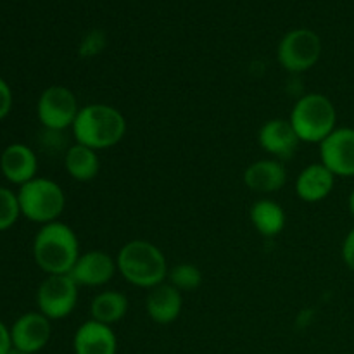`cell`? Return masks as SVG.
Returning a JSON list of instances; mask_svg holds the SVG:
<instances>
[{
	"label": "cell",
	"mask_w": 354,
	"mask_h": 354,
	"mask_svg": "<svg viewBox=\"0 0 354 354\" xmlns=\"http://www.w3.org/2000/svg\"><path fill=\"white\" fill-rule=\"evenodd\" d=\"M335 185V175L322 162H311L297 175L294 189L304 203H320L327 199Z\"/></svg>",
	"instance_id": "cell-16"
},
{
	"label": "cell",
	"mask_w": 354,
	"mask_h": 354,
	"mask_svg": "<svg viewBox=\"0 0 354 354\" xmlns=\"http://www.w3.org/2000/svg\"><path fill=\"white\" fill-rule=\"evenodd\" d=\"M183 308V294L171 283L165 282L149 290L145 299V311L158 325H169L178 320Z\"/></svg>",
	"instance_id": "cell-15"
},
{
	"label": "cell",
	"mask_w": 354,
	"mask_h": 354,
	"mask_svg": "<svg viewBox=\"0 0 354 354\" xmlns=\"http://www.w3.org/2000/svg\"><path fill=\"white\" fill-rule=\"evenodd\" d=\"M289 121L301 142L320 145L337 128V111L324 93H306L294 104Z\"/></svg>",
	"instance_id": "cell-4"
},
{
	"label": "cell",
	"mask_w": 354,
	"mask_h": 354,
	"mask_svg": "<svg viewBox=\"0 0 354 354\" xmlns=\"http://www.w3.org/2000/svg\"><path fill=\"white\" fill-rule=\"evenodd\" d=\"M342 261L351 272H354V228L349 230V234L344 237L342 242Z\"/></svg>",
	"instance_id": "cell-25"
},
{
	"label": "cell",
	"mask_w": 354,
	"mask_h": 354,
	"mask_svg": "<svg viewBox=\"0 0 354 354\" xmlns=\"http://www.w3.org/2000/svg\"><path fill=\"white\" fill-rule=\"evenodd\" d=\"M21 216L38 225L59 221L66 209V194L57 182L37 176L19 187L17 192Z\"/></svg>",
	"instance_id": "cell-5"
},
{
	"label": "cell",
	"mask_w": 354,
	"mask_h": 354,
	"mask_svg": "<svg viewBox=\"0 0 354 354\" xmlns=\"http://www.w3.org/2000/svg\"><path fill=\"white\" fill-rule=\"evenodd\" d=\"M107 37L102 30H92L82 38L78 45V55L83 59H92L106 48Z\"/></svg>",
	"instance_id": "cell-23"
},
{
	"label": "cell",
	"mask_w": 354,
	"mask_h": 354,
	"mask_svg": "<svg viewBox=\"0 0 354 354\" xmlns=\"http://www.w3.org/2000/svg\"><path fill=\"white\" fill-rule=\"evenodd\" d=\"M76 232L62 221L41 225L33 239V258L47 275H69L80 258Z\"/></svg>",
	"instance_id": "cell-1"
},
{
	"label": "cell",
	"mask_w": 354,
	"mask_h": 354,
	"mask_svg": "<svg viewBox=\"0 0 354 354\" xmlns=\"http://www.w3.org/2000/svg\"><path fill=\"white\" fill-rule=\"evenodd\" d=\"M258 142L266 154L279 161L292 158L297 145L301 144L290 121L282 120V118H275V120H268L266 123H263L258 131Z\"/></svg>",
	"instance_id": "cell-12"
},
{
	"label": "cell",
	"mask_w": 354,
	"mask_h": 354,
	"mask_svg": "<svg viewBox=\"0 0 354 354\" xmlns=\"http://www.w3.org/2000/svg\"><path fill=\"white\" fill-rule=\"evenodd\" d=\"M52 337V322L40 311H30L17 318L10 327L12 348L35 354L45 348Z\"/></svg>",
	"instance_id": "cell-10"
},
{
	"label": "cell",
	"mask_w": 354,
	"mask_h": 354,
	"mask_svg": "<svg viewBox=\"0 0 354 354\" xmlns=\"http://www.w3.org/2000/svg\"><path fill=\"white\" fill-rule=\"evenodd\" d=\"M249 220L261 237L272 239L286 228V211L277 201L259 199L249 209Z\"/></svg>",
	"instance_id": "cell-18"
},
{
	"label": "cell",
	"mask_w": 354,
	"mask_h": 354,
	"mask_svg": "<svg viewBox=\"0 0 354 354\" xmlns=\"http://www.w3.org/2000/svg\"><path fill=\"white\" fill-rule=\"evenodd\" d=\"M64 166L68 175L71 176L76 182H92L97 178L100 171V159L97 151L93 149L85 147L82 144L71 145V147L66 151L64 156Z\"/></svg>",
	"instance_id": "cell-19"
},
{
	"label": "cell",
	"mask_w": 354,
	"mask_h": 354,
	"mask_svg": "<svg viewBox=\"0 0 354 354\" xmlns=\"http://www.w3.org/2000/svg\"><path fill=\"white\" fill-rule=\"evenodd\" d=\"M244 183L256 194L279 192L287 183V169L279 159H259L248 166L244 171Z\"/></svg>",
	"instance_id": "cell-17"
},
{
	"label": "cell",
	"mask_w": 354,
	"mask_h": 354,
	"mask_svg": "<svg viewBox=\"0 0 354 354\" xmlns=\"http://www.w3.org/2000/svg\"><path fill=\"white\" fill-rule=\"evenodd\" d=\"M80 109L76 95L73 90L62 85H52L41 92L37 102L38 121L45 130L59 133L73 128Z\"/></svg>",
	"instance_id": "cell-7"
},
{
	"label": "cell",
	"mask_w": 354,
	"mask_h": 354,
	"mask_svg": "<svg viewBox=\"0 0 354 354\" xmlns=\"http://www.w3.org/2000/svg\"><path fill=\"white\" fill-rule=\"evenodd\" d=\"M168 283H171L175 289H178L180 292H194V290L199 289L204 282L203 272L197 268L196 265H190V263H180L175 265L173 268H169L168 272Z\"/></svg>",
	"instance_id": "cell-21"
},
{
	"label": "cell",
	"mask_w": 354,
	"mask_h": 354,
	"mask_svg": "<svg viewBox=\"0 0 354 354\" xmlns=\"http://www.w3.org/2000/svg\"><path fill=\"white\" fill-rule=\"evenodd\" d=\"M118 272L130 286L154 289L168 280L169 266L161 249L149 241H130L116 256Z\"/></svg>",
	"instance_id": "cell-3"
},
{
	"label": "cell",
	"mask_w": 354,
	"mask_h": 354,
	"mask_svg": "<svg viewBox=\"0 0 354 354\" xmlns=\"http://www.w3.org/2000/svg\"><path fill=\"white\" fill-rule=\"evenodd\" d=\"M320 162L335 176H354V128H335L322 142Z\"/></svg>",
	"instance_id": "cell-9"
},
{
	"label": "cell",
	"mask_w": 354,
	"mask_h": 354,
	"mask_svg": "<svg viewBox=\"0 0 354 354\" xmlns=\"http://www.w3.org/2000/svg\"><path fill=\"white\" fill-rule=\"evenodd\" d=\"M12 349V341H10V328L6 327L0 320V354H7Z\"/></svg>",
	"instance_id": "cell-26"
},
{
	"label": "cell",
	"mask_w": 354,
	"mask_h": 354,
	"mask_svg": "<svg viewBox=\"0 0 354 354\" xmlns=\"http://www.w3.org/2000/svg\"><path fill=\"white\" fill-rule=\"evenodd\" d=\"M0 171L7 182L24 185L37 178L38 159L33 149L24 144H10L0 154Z\"/></svg>",
	"instance_id": "cell-13"
},
{
	"label": "cell",
	"mask_w": 354,
	"mask_h": 354,
	"mask_svg": "<svg viewBox=\"0 0 354 354\" xmlns=\"http://www.w3.org/2000/svg\"><path fill=\"white\" fill-rule=\"evenodd\" d=\"M73 137L93 151H104L120 144L127 135V118L109 104H86L73 124Z\"/></svg>",
	"instance_id": "cell-2"
},
{
	"label": "cell",
	"mask_w": 354,
	"mask_h": 354,
	"mask_svg": "<svg viewBox=\"0 0 354 354\" xmlns=\"http://www.w3.org/2000/svg\"><path fill=\"white\" fill-rule=\"evenodd\" d=\"M73 351L75 354H116L118 337L109 325L90 318L76 328Z\"/></svg>",
	"instance_id": "cell-14"
},
{
	"label": "cell",
	"mask_w": 354,
	"mask_h": 354,
	"mask_svg": "<svg viewBox=\"0 0 354 354\" xmlns=\"http://www.w3.org/2000/svg\"><path fill=\"white\" fill-rule=\"evenodd\" d=\"M21 216L17 194L7 187H0V232L9 230Z\"/></svg>",
	"instance_id": "cell-22"
},
{
	"label": "cell",
	"mask_w": 354,
	"mask_h": 354,
	"mask_svg": "<svg viewBox=\"0 0 354 354\" xmlns=\"http://www.w3.org/2000/svg\"><path fill=\"white\" fill-rule=\"evenodd\" d=\"M127 313L128 297L120 290H102L90 303V318L109 327L123 320Z\"/></svg>",
	"instance_id": "cell-20"
},
{
	"label": "cell",
	"mask_w": 354,
	"mask_h": 354,
	"mask_svg": "<svg viewBox=\"0 0 354 354\" xmlns=\"http://www.w3.org/2000/svg\"><path fill=\"white\" fill-rule=\"evenodd\" d=\"M322 40L310 28H296L283 35L277 50V59L287 73L301 75L320 61Z\"/></svg>",
	"instance_id": "cell-6"
},
{
	"label": "cell",
	"mask_w": 354,
	"mask_h": 354,
	"mask_svg": "<svg viewBox=\"0 0 354 354\" xmlns=\"http://www.w3.org/2000/svg\"><path fill=\"white\" fill-rule=\"evenodd\" d=\"M348 206H349V213H351V214H353V218H354V189H353V192L349 194Z\"/></svg>",
	"instance_id": "cell-27"
},
{
	"label": "cell",
	"mask_w": 354,
	"mask_h": 354,
	"mask_svg": "<svg viewBox=\"0 0 354 354\" xmlns=\"http://www.w3.org/2000/svg\"><path fill=\"white\" fill-rule=\"evenodd\" d=\"M118 273L116 258L104 251H86L80 254L69 277L80 287H102Z\"/></svg>",
	"instance_id": "cell-11"
},
{
	"label": "cell",
	"mask_w": 354,
	"mask_h": 354,
	"mask_svg": "<svg viewBox=\"0 0 354 354\" xmlns=\"http://www.w3.org/2000/svg\"><path fill=\"white\" fill-rule=\"evenodd\" d=\"M12 90H10L9 83L0 76V121L9 116L10 109H12Z\"/></svg>",
	"instance_id": "cell-24"
},
{
	"label": "cell",
	"mask_w": 354,
	"mask_h": 354,
	"mask_svg": "<svg viewBox=\"0 0 354 354\" xmlns=\"http://www.w3.org/2000/svg\"><path fill=\"white\" fill-rule=\"evenodd\" d=\"M80 286L69 275H47L37 290L38 311L50 322L62 320L78 304Z\"/></svg>",
	"instance_id": "cell-8"
},
{
	"label": "cell",
	"mask_w": 354,
	"mask_h": 354,
	"mask_svg": "<svg viewBox=\"0 0 354 354\" xmlns=\"http://www.w3.org/2000/svg\"><path fill=\"white\" fill-rule=\"evenodd\" d=\"M7 354H30V353H24V351H19V349L12 348V349H10L9 353H7Z\"/></svg>",
	"instance_id": "cell-28"
}]
</instances>
